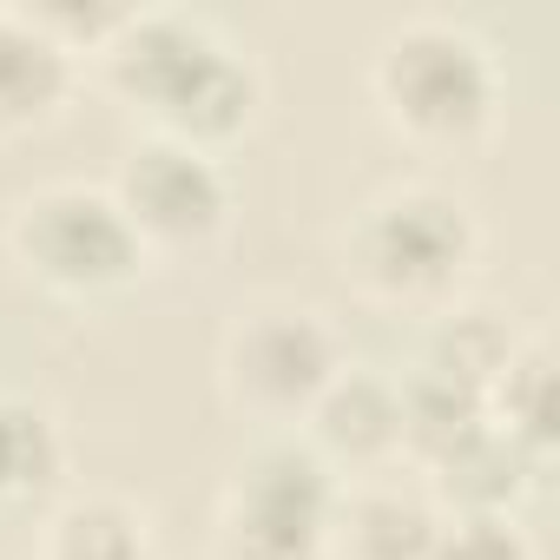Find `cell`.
<instances>
[{"label":"cell","instance_id":"1","mask_svg":"<svg viewBox=\"0 0 560 560\" xmlns=\"http://www.w3.org/2000/svg\"><path fill=\"white\" fill-rule=\"evenodd\" d=\"M113 100H126L145 132L224 152L264 106L257 60L205 14L185 8H126L106 47L93 54Z\"/></svg>","mask_w":560,"mask_h":560},{"label":"cell","instance_id":"2","mask_svg":"<svg viewBox=\"0 0 560 560\" xmlns=\"http://www.w3.org/2000/svg\"><path fill=\"white\" fill-rule=\"evenodd\" d=\"M370 100L396 139L422 152H468L501 119V60L448 14H402L370 47Z\"/></svg>","mask_w":560,"mask_h":560},{"label":"cell","instance_id":"3","mask_svg":"<svg viewBox=\"0 0 560 560\" xmlns=\"http://www.w3.org/2000/svg\"><path fill=\"white\" fill-rule=\"evenodd\" d=\"M475 264H481V218L468 211V198L429 178L383 185L350 218L343 237L350 284L402 317H442L448 304H462Z\"/></svg>","mask_w":560,"mask_h":560},{"label":"cell","instance_id":"4","mask_svg":"<svg viewBox=\"0 0 560 560\" xmlns=\"http://www.w3.org/2000/svg\"><path fill=\"white\" fill-rule=\"evenodd\" d=\"M343 501V475L298 435H257L224 494L211 527V560H330V521Z\"/></svg>","mask_w":560,"mask_h":560},{"label":"cell","instance_id":"5","mask_svg":"<svg viewBox=\"0 0 560 560\" xmlns=\"http://www.w3.org/2000/svg\"><path fill=\"white\" fill-rule=\"evenodd\" d=\"M343 337L317 304L298 298H257L237 304L224 337H218V389L237 416L270 429H298L317 396L337 383L343 370Z\"/></svg>","mask_w":560,"mask_h":560},{"label":"cell","instance_id":"6","mask_svg":"<svg viewBox=\"0 0 560 560\" xmlns=\"http://www.w3.org/2000/svg\"><path fill=\"white\" fill-rule=\"evenodd\" d=\"M8 250L34 284H47L54 298H80V304L132 291L152 270V250L119 211V198L86 178L34 185L8 218Z\"/></svg>","mask_w":560,"mask_h":560},{"label":"cell","instance_id":"7","mask_svg":"<svg viewBox=\"0 0 560 560\" xmlns=\"http://www.w3.org/2000/svg\"><path fill=\"white\" fill-rule=\"evenodd\" d=\"M119 211L132 218V231L145 237V250H205L224 237L231 224V172L218 152L205 145H185V139H165V132H139L119 165H113V185Z\"/></svg>","mask_w":560,"mask_h":560},{"label":"cell","instance_id":"8","mask_svg":"<svg viewBox=\"0 0 560 560\" xmlns=\"http://www.w3.org/2000/svg\"><path fill=\"white\" fill-rule=\"evenodd\" d=\"M304 442L343 475H383L402 455V383L370 370V363H343L337 383L317 396V409L304 416Z\"/></svg>","mask_w":560,"mask_h":560},{"label":"cell","instance_id":"9","mask_svg":"<svg viewBox=\"0 0 560 560\" xmlns=\"http://www.w3.org/2000/svg\"><path fill=\"white\" fill-rule=\"evenodd\" d=\"M442 501L422 481L357 475L330 521V560H435Z\"/></svg>","mask_w":560,"mask_h":560},{"label":"cell","instance_id":"10","mask_svg":"<svg viewBox=\"0 0 560 560\" xmlns=\"http://www.w3.org/2000/svg\"><path fill=\"white\" fill-rule=\"evenodd\" d=\"M80 86V60L34 21V8H0V132L47 126Z\"/></svg>","mask_w":560,"mask_h":560},{"label":"cell","instance_id":"11","mask_svg":"<svg viewBox=\"0 0 560 560\" xmlns=\"http://www.w3.org/2000/svg\"><path fill=\"white\" fill-rule=\"evenodd\" d=\"M67 488V429L47 402L0 389V514L40 508Z\"/></svg>","mask_w":560,"mask_h":560},{"label":"cell","instance_id":"12","mask_svg":"<svg viewBox=\"0 0 560 560\" xmlns=\"http://www.w3.org/2000/svg\"><path fill=\"white\" fill-rule=\"evenodd\" d=\"M34 560H159V540L126 494H67L47 514Z\"/></svg>","mask_w":560,"mask_h":560},{"label":"cell","instance_id":"13","mask_svg":"<svg viewBox=\"0 0 560 560\" xmlns=\"http://www.w3.org/2000/svg\"><path fill=\"white\" fill-rule=\"evenodd\" d=\"M481 409H488V429L508 448H521L534 468H547V448H553V357H547L540 337L514 343V357L488 383Z\"/></svg>","mask_w":560,"mask_h":560},{"label":"cell","instance_id":"14","mask_svg":"<svg viewBox=\"0 0 560 560\" xmlns=\"http://www.w3.org/2000/svg\"><path fill=\"white\" fill-rule=\"evenodd\" d=\"M514 343H521V330L501 311H488V304H448L442 317H429V350H422L416 370L448 376V383L488 396V383L501 376V363L514 357Z\"/></svg>","mask_w":560,"mask_h":560},{"label":"cell","instance_id":"15","mask_svg":"<svg viewBox=\"0 0 560 560\" xmlns=\"http://www.w3.org/2000/svg\"><path fill=\"white\" fill-rule=\"evenodd\" d=\"M435 560H534V540L514 527V514H448L442 508Z\"/></svg>","mask_w":560,"mask_h":560}]
</instances>
